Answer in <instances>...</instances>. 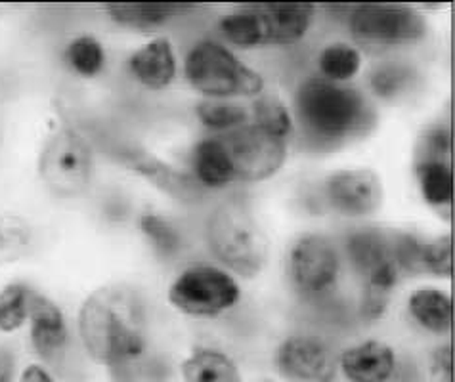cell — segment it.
<instances>
[{
  "label": "cell",
  "instance_id": "6da1fadb",
  "mask_svg": "<svg viewBox=\"0 0 455 382\" xmlns=\"http://www.w3.org/2000/svg\"><path fill=\"white\" fill-rule=\"evenodd\" d=\"M144 306L124 287H104L88 297L79 314V330L86 352L108 365L119 380H136L146 354Z\"/></svg>",
  "mask_w": 455,
  "mask_h": 382
},
{
  "label": "cell",
  "instance_id": "7a4b0ae2",
  "mask_svg": "<svg viewBox=\"0 0 455 382\" xmlns=\"http://www.w3.org/2000/svg\"><path fill=\"white\" fill-rule=\"evenodd\" d=\"M295 113L302 132L322 149L339 147L368 134L377 113L358 88L312 76L299 86Z\"/></svg>",
  "mask_w": 455,
  "mask_h": 382
},
{
  "label": "cell",
  "instance_id": "3957f363",
  "mask_svg": "<svg viewBox=\"0 0 455 382\" xmlns=\"http://www.w3.org/2000/svg\"><path fill=\"white\" fill-rule=\"evenodd\" d=\"M207 241L214 257L242 277H257L270 259V243L255 214L242 199H228L207 220Z\"/></svg>",
  "mask_w": 455,
  "mask_h": 382
},
{
  "label": "cell",
  "instance_id": "277c9868",
  "mask_svg": "<svg viewBox=\"0 0 455 382\" xmlns=\"http://www.w3.org/2000/svg\"><path fill=\"white\" fill-rule=\"evenodd\" d=\"M184 73L199 94L214 99L260 96L264 91L262 75L245 66L230 48L214 41H201L189 50Z\"/></svg>",
  "mask_w": 455,
  "mask_h": 382
},
{
  "label": "cell",
  "instance_id": "5b68a950",
  "mask_svg": "<svg viewBox=\"0 0 455 382\" xmlns=\"http://www.w3.org/2000/svg\"><path fill=\"white\" fill-rule=\"evenodd\" d=\"M92 149L86 138L66 126L44 146L39 159V174L44 186L58 197H77L84 194L92 178Z\"/></svg>",
  "mask_w": 455,
  "mask_h": 382
},
{
  "label": "cell",
  "instance_id": "8992f818",
  "mask_svg": "<svg viewBox=\"0 0 455 382\" xmlns=\"http://www.w3.org/2000/svg\"><path fill=\"white\" fill-rule=\"evenodd\" d=\"M348 28L358 43L390 48L421 41L428 23L419 10L406 4H362L352 10Z\"/></svg>",
  "mask_w": 455,
  "mask_h": 382
},
{
  "label": "cell",
  "instance_id": "52a82bcc",
  "mask_svg": "<svg viewBox=\"0 0 455 382\" xmlns=\"http://www.w3.org/2000/svg\"><path fill=\"white\" fill-rule=\"evenodd\" d=\"M242 290L235 279L214 266H194L182 272L169 290L176 310L192 317H217L237 304Z\"/></svg>",
  "mask_w": 455,
  "mask_h": 382
},
{
  "label": "cell",
  "instance_id": "ba28073f",
  "mask_svg": "<svg viewBox=\"0 0 455 382\" xmlns=\"http://www.w3.org/2000/svg\"><path fill=\"white\" fill-rule=\"evenodd\" d=\"M226 144L235 169V180L262 182L280 172L287 159V139L277 138L257 124L219 134Z\"/></svg>",
  "mask_w": 455,
  "mask_h": 382
},
{
  "label": "cell",
  "instance_id": "9c48e42d",
  "mask_svg": "<svg viewBox=\"0 0 455 382\" xmlns=\"http://www.w3.org/2000/svg\"><path fill=\"white\" fill-rule=\"evenodd\" d=\"M287 272L300 295L320 297L331 290L340 272V259L331 239L320 234L300 237L289 252Z\"/></svg>",
  "mask_w": 455,
  "mask_h": 382
},
{
  "label": "cell",
  "instance_id": "30bf717a",
  "mask_svg": "<svg viewBox=\"0 0 455 382\" xmlns=\"http://www.w3.org/2000/svg\"><path fill=\"white\" fill-rule=\"evenodd\" d=\"M274 362L277 373L291 382H331L337 375L335 354L318 337L285 338Z\"/></svg>",
  "mask_w": 455,
  "mask_h": 382
},
{
  "label": "cell",
  "instance_id": "8fae6325",
  "mask_svg": "<svg viewBox=\"0 0 455 382\" xmlns=\"http://www.w3.org/2000/svg\"><path fill=\"white\" fill-rule=\"evenodd\" d=\"M323 195L340 214L370 216L381 207L383 184L370 169H348L327 178Z\"/></svg>",
  "mask_w": 455,
  "mask_h": 382
},
{
  "label": "cell",
  "instance_id": "7c38bea8",
  "mask_svg": "<svg viewBox=\"0 0 455 382\" xmlns=\"http://www.w3.org/2000/svg\"><path fill=\"white\" fill-rule=\"evenodd\" d=\"M117 157L124 167L132 169L136 174L146 178L151 186H156L176 201L196 203L204 197V187L196 182L192 174L174 169L142 149L126 147L117 153Z\"/></svg>",
  "mask_w": 455,
  "mask_h": 382
},
{
  "label": "cell",
  "instance_id": "4fadbf2b",
  "mask_svg": "<svg viewBox=\"0 0 455 382\" xmlns=\"http://www.w3.org/2000/svg\"><path fill=\"white\" fill-rule=\"evenodd\" d=\"M29 320L35 352L44 362H60L66 354L69 338L66 317H63L61 310L50 298L39 295V292H31Z\"/></svg>",
  "mask_w": 455,
  "mask_h": 382
},
{
  "label": "cell",
  "instance_id": "5bb4252c",
  "mask_svg": "<svg viewBox=\"0 0 455 382\" xmlns=\"http://www.w3.org/2000/svg\"><path fill=\"white\" fill-rule=\"evenodd\" d=\"M259 12L267 35V44L287 46L299 43L312 28L315 6L310 3H260Z\"/></svg>",
  "mask_w": 455,
  "mask_h": 382
},
{
  "label": "cell",
  "instance_id": "9a60e30c",
  "mask_svg": "<svg viewBox=\"0 0 455 382\" xmlns=\"http://www.w3.org/2000/svg\"><path fill=\"white\" fill-rule=\"evenodd\" d=\"M339 367L350 382H388L396 371V355L381 340H365L345 350Z\"/></svg>",
  "mask_w": 455,
  "mask_h": 382
},
{
  "label": "cell",
  "instance_id": "2e32d148",
  "mask_svg": "<svg viewBox=\"0 0 455 382\" xmlns=\"http://www.w3.org/2000/svg\"><path fill=\"white\" fill-rule=\"evenodd\" d=\"M134 79L149 91H163L176 76V56L167 38H154L140 46L129 60Z\"/></svg>",
  "mask_w": 455,
  "mask_h": 382
},
{
  "label": "cell",
  "instance_id": "e0dca14e",
  "mask_svg": "<svg viewBox=\"0 0 455 382\" xmlns=\"http://www.w3.org/2000/svg\"><path fill=\"white\" fill-rule=\"evenodd\" d=\"M192 176L201 187L219 189L235 180V169L220 136L197 142L192 153Z\"/></svg>",
  "mask_w": 455,
  "mask_h": 382
},
{
  "label": "cell",
  "instance_id": "ac0fdd59",
  "mask_svg": "<svg viewBox=\"0 0 455 382\" xmlns=\"http://www.w3.org/2000/svg\"><path fill=\"white\" fill-rule=\"evenodd\" d=\"M192 10H196L194 4L180 3H116L106 6V12L113 21L134 29L157 28V25L184 16Z\"/></svg>",
  "mask_w": 455,
  "mask_h": 382
},
{
  "label": "cell",
  "instance_id": "d6986e66",
  "mask_svg": "<svg viewBox=\"0 0 455 382\" xmlns=\"http://www.w3.org/2000/svg\"><path fill=\"white\" fill-rule=\"evenodd\" d=\"M415 176L421 195L435 209H450L453 201L451 159L415 157Z\"/></svg>",
  "mask_w": 455,
  "mask_h": 382
},
{
  "label": "cell",
  "instance_id": "ffe728a7",
  "mask_svg": "<svg viewBox=\"0 0 455 382\" xmlns=\"http://www.w3.org/2000/svg\"><path fill=\"white\" fill-rule=\"evenodd\" d=\"M413 320L428 333L446 335L453 323V302L448 292L440 289H419L408 300Z\"/></svg>",
  "mask_w": 455,
  "mask_h": 382
},
{
  "label": "cell",
  "instance_id": "44dd1931",
  "mask_svg": "<svg viewBox=\"0 0 455 382\" xmlns=\"http://www.w3.org/2000/svg\"><path fill=\"white\" fill-rule=\"evenodd\" d=\"M186 382H243L237 365L214 348H199L182 363Z\"/></svg>",
  "mask_w": 455,
  "mask_h": 382
},
{
  "label": "cell",
  "instance_id": "7402d4cb",
  "mask_svg": "<svg viewBox=\"0 0 455 382\" xmlns=\"http://www.w3.org/2000/svg\"><path fill=\"white\" fill-rule=\"evenodd\" d=\"M400 270L395 260H388L381 264L368 275H363V298H362V314L365 320H379L383 317L390 298H393V290L398 285Z\"/></svg>",
  "mask_w": 455,
  "mask_h": 382
},
{
  "label": "cell",
  "instance_id": "603a6c76",
  "mask_svg": "<svg viewBox=\"0 0 455 382\" xmlns=\"http://www.w3.org/2000/svg\"><path fill=\"white\" fill-rule=\"evenodd\" d=\"M347 252L350 264L363 277L375 267L393 260L390 252V237L377 229H358L347 239Z\"/></svg>",
  "mask_w": 455,
  "mask_h": 382
},
{
  "label": "cell",
  "instance_id": "cb8c5ba5",
  "mask_svg": "<svg viewBox=\"0 0 455 382\" xmlns=\"http://www.w3.org/2000/svg\"><path fill=\"white\" fill-rule=\"evenodd\" d=\"M219 29L226 36V41H230L235 46H267V35H264L262 20L252 4L224 16L219 23Z\"/></svg>",
  "mask_w": 455,
  "mask_h": 382
},
{
  "label": "cell",
  "instance_id": "d4e9b609",
  "mask_svg": "<svg viewBox=\"0 0 455 382\" xmlns=\"http://www.w3.org/2000/svg\"><path fill=\"white\" fill-rule=\"evenodd\" d=\"M322 79L331 83H347L362 69V54L358 48L347 43L327 44L318 58Z\"/></svg>",
  "mask_w": 455,
  "mask_h": 382
},
{
  "label": "cell",
  "instance_id": "484cf974",
  "mask_svg": "<svg viewBox=\"0 0 455 382\" xmlns=\"http://www.w3.org/2000/svg\"><path fill=\"white\" fill-rule=\"evenodd\" d=\"M196 113L197 119L204 123L209 131H214L219 134L232 132L239 129V126L249 123V111L245 109V106L228 99L207 98L204 101H199Z\"/></svg>",
  "mask_w": 455,
  "mask_h": 382
},
{
  "label": "cell",
  "instance_id": "4316f807",
  "mask_svg": "<svg viewBox=\"0 0 455 382\" xmlns=\"http://www.w3.org/2000/svg\"><path fill=\"white\" fill-rule=\"evenodd\" d=\"M252 124L277 138L287 139L293 134V117L280 96L260 94L252 104Z\"/></svg>",
  "mask_w": 455,
  "mask_h": 382
},
{
  "label": "cell",
  "instance_id": "83f0119b",
  "mask_svg": "<svg viewBox=\"0 0 455 382\" xmlns=\"http://www.w3.org/2000/svg\"><path fill=\"white\" fill-rule=\"evenodd\" d=\"M66 66L81 76H96L106 66V52L94 36L81 35L63 50Z\"/></svg>",
  "mask_w": 455,
  "mask_h": 382
},
{
  "label": "cell",
  "instance_id": "f1b7e54d",
  "mask_svg": "<svg viewBox=\"0 0 455 382\" xmlns=\"http://www.w3.org/2000/svg\"><path fill=\"white\" fill-rule=\"evenodd\" d=\"M31 292L21 283H12L0 290V330L12 333L29 320Z\"/></svg>",
  "mask_w": 455,
  "mask_h": 382
},
{
  "label": "cell",
  "instance_id": "f546056e",
  "mask_svg": "<svg viewBox=\"0 0 455 382\" xmlns=\"http://www.w3.org/2000/svg\"><path fill=\"white\" fill-rule=\"evenodd\" d=\"M33 234L20 216H0V264L21 259L31 249Z\"/></svg>",
  "mask_w": 455,
  "mask_h": 382
},
{
  "label": "cell",
  "instance_id": "4dcf8cb0",
  "mask_svg": "<svg viewBox=\"0 0 455 382\" xmlns=\"http://www.w3.org/2000/svg\"><path fill=\"white\" fill-rule=\"evenodd\" d=\"M138 224H140L142 234L149 241V245L154 247V251L161 254V257L171 259L180 251L182 239L179 229L163 219V216L156 212H144Z\"/></svg>",
  "mask_w": 455,
  "mask_h": 382
},
{
  "label": "cell",
  "instance_id": "1f68e13d",
  "mask_svg": "<svg viewBox=\"0 0 455 382\" xmlns=\"http://www.w3.org/2000/svg\"><path fill=\"white\" fill-rule=\"evenodd\" d=\"M413 79L410 68L400 66L395 61H387L377 66L370 75V88L371 92L383 99L398 98Z\"/></svg>",
  "mask_w": 455,
  "mask_h": 382
},
{
  "label": "cell",
  "instance_id": "d6a6232c",
  "mask_svg": "<svg viewBox=\"0 0 455 382\" xmlns=\"http://www.w3.org/2000/svg\"><path fill=\"white\" fill-rule=\"evenodd\" d=\"M390 252L400 272L425 274L423 241L411 234H396L390 237Z\"/></svg>",
  "mask_w": 455,
  "mask_h": 382
},
{
  "label": "cell",
  "instance_id": "836d02e7",
  "mask_svg": "<svg viewBox=\"0 0 455 382\" xmlns=\"http://www.w3.org/2000/svg\"><path fill=\"white\" fill-rule=\"evenodd\" d=\"M451 235L436 237L428 243H423V267L425 274L438 277H451L453 274V254H451Z\"/></svg>",
  "mask_w": 455,
  "mask_h": 382
},
{
  "label": "cell",
  "instance_id": "e575fe53",
  "mask_svg": "<svg viewBox=\"0 0 455 382\" xmlns=\"http://www.w3.org/2000/svg\"><path fill=\"white\" fill-rule=\"evenodd\" d=\"M433 377L436 382H451V346L446 344L436 350L433 358Z\"/></svg>",
  "mask_w": 455,
  "mask_h": 382
},
{
  "label": "cell",
  "instance_id": "d590c367",
  "mask_svg": "<svg viewBox=\"0 0 455 382\" xmlns=\"http://www.w3.org/2000/svg\"><path fill=\"white\" fill-rule=\"evenodd\" d=\"M16 362L14 355L8 350H0V382H12L14 380Z\"/></svg>",
  "mask_w": 455,
  "mask_h": 382
},
{
  "label": "cell",
  "instance_id": "8d00e7d4",
  "mask_svg": "<svg viewBox=\"0 0 455 382\" xmlns=\"http://www.w3.org/2000/svg\"><path fill=\"white\" fill-rule=\"evenodd\" d=\"M20 382H56L43 365H29L20 377Z\"/></svg>",
  "mask_w": 455,
  "mask_h": 382
},
{
  "label": "cell",
  "instance_id": "74e56055",
  "mask_svg": "<svg viewBox=\"0 0 455 382\" xmlns=\"http://www.w3.org/2000/svg\"><path fill=\"white\" fill-rule=\"evenodd\" d=\"M264 382H272V380H264Z\"/></svg>",
  "mask_w": 455,
  "mask_h": 382
}]
</instances>
